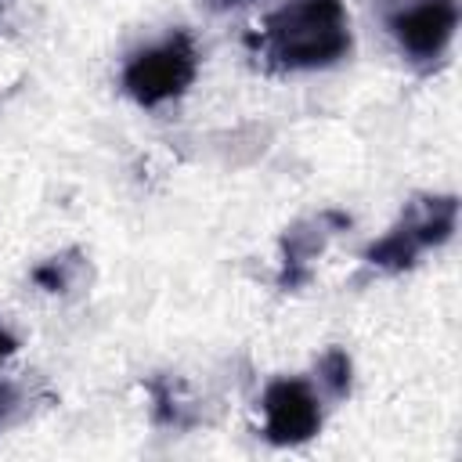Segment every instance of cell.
<instances>
[{"instance_id":"obj_8","label":"cell","mask_w":462,"mask_h":462,"mask_svg":"<svg viewBox=\"0 0 462 462\" xmlns=\"http://www.w3.org/2000/svg\"><path fill=\"white\" fill-rule=\"evenodd\" d=\"M318 375H321V383L328 386L332 397H346L350 393V357H346V350H339V346L325 350L321 361H318Z\"/></svg>"},{"instance_id":"obj_3","label":"cell","mask_w":462,"mask_h":462,"mask_svg":"<svg viewBox=\"0 0 462 462\" xmlns=\"http://www.w3.org/2000/svg\"><path fill=\"white\" fill-rule=\"evenodd\" d=\"M199 72V47L195 40L177 29L162 36L159 43L137 51L123 65V90L141 105V108H159L173 97H180Z\"/></svg>"},{"instance_id":"obj_9","label":"cell","mask_w":462,"mask_h":462,"mask_svg":"<svg viewBox=\"0 0 462 462\" xmlns=\"http://www.w3.org/2000/svg\"><path fill=\"white\" fill-rule=\"evenodd\" d=\"M11 408H14V386L11 383H0V422L7 419Z\"/></svg>"},{"instance_id":"obj_2","label":"cell","mask_w":462,"mask_h":462,"mask_svg":"<svg viewBox=\"0 0 462 462\" xmlns=\"http://www.w3.org/2000/svg\"><path fill=\"white\" fill-rule=\"evenodd\" d=\"M455 217H458V199L455 195H415L397 224L365 249V260L386 274H401L408 267H415V260L433 249L444 245L455 231Z\"/></svg>"},{"instance_id":"obj_12","label":"cell","mask_w":462,"mask_h":462,"mask_svg":"<svg viewBox=\"0 0 462 462\" xmlns=\"http://www.w3.org/2000/svg\"><path fill=\"white\" fill-rule=\"evenodd\" d=\"M4 4H7V0H0V11H4Z\"/></svg>"},{"instance_id":"obj_1","label":"cell","mask_w":462,"mask_h":462,"mask_svg":"<svg viewBox=\"0 0 462 462\" xmlns=\"http://www.w3.org/2000/svg\"><path fill=\"white\" fill-rule=\"evenodd\" d=\"M260 54L285 72H310L343 61L354 47L343 0H289L260 25Z\"/></svg>"},{"instance_id":"obj_11","label":"cell","mask_w":462,"mask_h":462,"mask_svg":"<svg viewBox=\"0 0 462 462\" xmlns=\"http://www.w3.org/2000/svg\"><path fill=\"white\" fill-rule=\"evenodd\" d=\"M220 4H238V0H220Z\"/></svg>"},{"instance_id":"obj_4","label":"cell","mask_w":462,"mask_h":462,"mask_svg":"<svg viewBox=\"0 0 462 462\" xmlns=\"http://www.w3.org/2000/svg\"><path fill=\"white\" fill-rule=\"evenodd\" d=\"M401 54L415 65H437L458 29V0H397L383 14Z\"/></svg>"},{"instance_id":"obj_7","label":"cell","mask_w":462,"mask_h":462,"mask_svg":"<svg viewBox=\"0 0 462 462\" xmlns=\"http://www.w3.org/2000/svg\"><path fill=\"white\" fill-rule=\"evenodd\" d=\"M79 271H83L79 253H61V256H51L47 263H40V267L32 271V282H36L40 289H47V292H65V289L76 285Z\"/></svg>"},{"instance_id":"obj_6","label":"cell","mask_w":462,"mask_h":462,"mask_svg":"<svg viewBox=\"0 0 462 462\" xmlns=\"http://www.w3.org/2000/svg\"><path fill=\"white\" fill-rule=\"evenodd\" d=\"M346 224H350V217H343L336 209H325L318 217H307V220L292 224L282 235V274H278V282L285 289H300L310 278V260H318V253L328 245V238L336 231H343Z\"/></svg>"},{"instance_id":"obj_10","label":"cell","mask_w":462,"mask_h":462,"mask_svg":"<svg viewBox=\"0 0 462 462\" xmlns=\"http://www.w3.org/2000/svg\"><path fill=\"white\" fill-rule=\"evenodd\" d=\"M14 350H18V339H14V336H11V332L0 325V365H4V361H7Z\"/></svg>"},{"instance_id":"obj_5","label":"cell","mask_w":462,"mask_h":462,"mask_svg":"<svg viewBox=\"0 0 462 462\" xmlns=\"http://www.w3.org/2000/svg\"><path fill=\"white\" fill-rule=\"evenodd\" d=\"M263 437L278 448H292L310 440L321 430V397L307 379H274L263 390Z\"/></svg>"}]
</instances>
